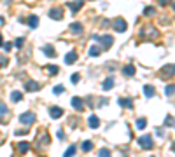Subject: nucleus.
I'll return each instance as SVG.
<instances>
[{
    "label": "nucleus",
    "mask_w": 175,
    "mask_h": 157,
    "mask_svg": "<svg viewBox=\"0 0 175 157\" xmlns=\"http://www.w3.org/2000/svg\"><path fill=\"white\" fill-rule=\"evenodd\" d=\"M74 154H75V147L72 145L70 148H67V152H65V155H63V157H72Z\"/></svg>",
    "instance_id": "nucleus-25"
},
{
    "label": "nucleus",
    "mask_w": 175,
    "mask_h": 157,
    "mask_svg": "<svg viewBox=\"0 0 175 157\" xmlns=\"http://www.w3.org/2000/svg\"><path fill=\"white\" fill-rule=\"evenodd\" d=\"M88 124H90V128H98L100 126V119L96 117V115H90V119H88Z\"/></svg>",
    "instance_id": "nucleus-10"
},
{
    "label": "nucleus",
    "mask_w": 175,
    "mask_h": 157,
    "mask_svg": "<svg viewBox=\"0 0 175 157\" xmlns=\"http://www.w3.org/2000/svg\"><path fill=\"white\" fill-rule=\"evenodd\" d=\"M75 61H77V52H75V51H70L68 54L65 56V63H67V65H74Z\"/></svg>",
    "instance_id": "nucleus-8"
},
{
    "label": "nucleus",
    "mask_w": 175,
    "mask_h": 157,
    "mask_svg": "<svg viewBox=\"0 0 175 157\" xmlns=\"http://www.w3.org/2000/svg\"><path fill=\"white\" fill-rule=\"evenodd\" d=\"M144 94H145L147 98H152V96H154V87H152V86H145V87H144Z\"/></svg>",
    "instance_id": "nucleus-20"
},
{
    "label": "nucleus",
    "mask_w": 175,
    "mask_h": 157,
    "mask_svg": "<svg viewBox=\"0 0 175 157\" xmlns=\"http://www.w3.org/2000/svg\"><path fill=\"white\" fill-rule=\"evenodd\" d=\"M82 30H84V28H82V25H81V23H72V25H70V32H72V33H75V35L82 33Z\"/></svg>",
    "instance_id": "nucleus-12"
},
{
    "label": "nucleus",
    "mask_w": 175,
    "mask_h": 157,
    "mask_svg": "<svg viewBox=\"0 0 175 157\" xmlns=\"http://www.w3.org/2000/svg\"><path fill=\"white\" fill-rule=\"evenodd\" d=\"M72 107L75 108V110H84V99L82 98H79V96H75V98H72Z\"/></svg>",
    "instance_id": "nucleus-5"
},
{
    "label": "nucleus",
    "mask_w": 175,
    "mask_h": 157,
    "mask_svg": "<svg viewBox=\"0 0 175 157\" xmlns=\"http://www.w3.org/2000/svg\"><path fill=\"white\" fill-rule=\"evenodd\" d=\"M53 91H54V94H61V93L65 91V87H63V86H56Z\"/></svg>",
    "instance_id": "nucleus-27"
},
{
    "label": "nucleus",
    "mask_w": 175,
    "mask_h": 157,
    "mask_svg": "<svg viewBox=\"0 0 175 157\" xmlns=\"http://www.w3.org/2000/svg\"><path fill=\"white\" fill-rule=\"evenodd\" d=\"M49 114H51L53 119H60V117L63 115V108H60V107H51V108H49Z\"/></svg>",
    "instance_id": "nucleus-7"
},
{
    "label": "nucleus",
    "mask_w": 175,
    "mask_h": 157,
    "mask_svg": "<svg viewBox=\"0 0 175 157\" xmlns=\"http://www.w3.org/2000/svg\"><path fill=\"white\" fill-rule=\"evenodd\" d=\"M138 145H140L142 148H145V150H151V148H152V138H151L149 134L140 136V138H138Z\"/></svg>",
    "instance_id": "nucleus-3"
},
{
    "label": "nucleus",
    "mask_w": 175,
    "mask_h": 157,
    "mask_svg": "<svg viewBox=\"0 0 175 157\" xmlns=\"http://www.w3.org/2000/svg\"><path fill=\"white\" fill-rule=\"evenodd\" d=\"M112 87H114V79H112V77H109V79L103 82V91H110Z\"/></svg>",
    "instance_id": "nucleus-17"
},
{
    "label": "nucleus",
    "mask_w": 175,
    "mask_h": 157,
    "mask_svg": "<svg viewBox=\"0 0 175 157\" xmlns=\"http://www.w3.org/2000/svg\"><path fill=\"white\" fill-rule=\"evenodd\" d=\"M81 148L84 150V152H91L93 150V143L88 140V141H82V145H81Z\"/></svg>",
    "instance_id": "nucleus-18"
},
{
    "label": "nucleus",
    "mask_w": 175,
    "mask_h": 157,
    "mask_svg": "<svg viewBox=\"0 0 175 157\" xmlns=\"http://www.w3.org/2000/svg\"><path fill=\"white\" fill-rule=\"evenodd\" d=\"M112 26H114V30H116L117 33H123V32H126V28H128V25H126V21H124V19H121V18H117V19H114V23H112Z\"/></svg>",
    "instance_id": "nucleus-2"
},
{
    "label": "nucleus",
    "mask_w": 175,
    "mask_h": 157,
    "mask_svg": "<svg viewBox=\"0 0 175 157\" xmlns=\"http://www.w3.org/2000/svg\"><path fill=\"white\" fill-rule=\"evenodd\" d=\"M119 103H121V107L133 108V103H131V99H130V98H121V99H119Z\"/></svg>",
    "instance_id": "nucleus-16"
},
{
    "label": "nucleus",
    "mask_w": 175,
    "mask_h": 157,
    "mask_svg": "<svg viewBox=\"0 0 175 157\" xmlns=\"http://www.w3.org/2000/svg\"><path fill=\"white\" fill-rule=\"evenodd\" d=\"M28 25H30L32 28H37V26H39V18H37V16H30V18H28Z\"/></svg>",
    "instance_id": "nucleus-19"
},
{
    "label": "nucleus",
    "mask_w": 175,
    "mask_h": 157,
    "mask_svg": "<svg viewBox=\"0 0 175 157\" xmlns=\"http://www.w3.org/2000/svg\"><path fill=\"white\" fill-rule=\"evenodd\" d=\"M158 2H159V5H168L170 0H158Z\"/></svg>",
    "instance_id": "nucleus-35"
},
{
    "label": "nucleus",
    "mask_w": 175,
    "mask_h": 157,
    "mask_svg": "<svg viewBox=\"0 0 175 157\" xmlns=\"http://www.w3.org/2000/svg\"><path fill=\"white\" fill-rule=\"evenodd\" d=\"M4 49H6V51H11V49H12V44H11V42L4 44Z\"/></svg>",
    "instance_id": "nucleus-34"
},
{
    "label": "nucleus",
    "mask_w": 175,
    "mask_h": 157,
    "mask_svg": "<svg viewBox=\"0 0 175 157\" xmlns=\"http://www.w3.org/2000/svg\"><path fill=\"white\" fill-rule=\"evenodd\" d=\"M165 124H166V126H173V119H172V115H168V117H166Z\"/></svg>",
    "instance_id": "nucleus-32"
},
{
    "label": "nucleus",
    "mask_w": 175,
    "mask_h": 157,
    "mask_svg": "<svg viewBox=\"0 0 175 157\" xmlns=\"http://www.w3.org/2000/svg\"><path fill=\"white\" fill-rule=\"evenodd\" d=\"M23 44H25V38H18V40H16V44H14V45H16V47H18V49H21V47H23Z\"/></svg>",
    "instance_id": "nucleus-29"
},
{
    "label": "nucleus",
    "mask_w": 175,
    "mask_h": 157,
    "mask_svg": "<svg viewBox=\"0 0 175 157\" xmlns=\"http://www.w3.org/2000/svg\"><path fill=\"white\" fill-rule=\"evenodd\" d=\"M135 72H137V70H135V67L131 65V63H130V65H126V67L123 68V73H124L126 77H133V75H135Z\"/></svg>",
    "instance_id": "nucleus-9"
},
{
    "label": "nucleus",
    "mask_w": 175,
    "mask_h": 157,
    "mask_svg": "<svg viewBox=\"0 0 175 157\" xmlns=\"http://www.w3.org/2000/svg\"><path fill=\"white\" fill-rule=\"evenodd\" d=\"M48 70H49V73H53V75H56V73L60 72V68H58V67H54V65H49V67H48Z\"/></svg>",
    "instance_id": "nucleus-26"
},
{
    "label": "nucleus",
    "mask_w": 175,
    "mask_h": 157,
    "mask_svg": "<svg viewBox=\"0 0 175 157\" xmlns=\"http://www.w3.org/2000/svg\"><path fill=\"white\" fill-rule=\"evenodd\" d=\"M58 138L63 140V138H65V133H63V131H58Z\"/></svg>",
    "instance_id": "nucleus-36"
},
{
    "label": "nucleus",
    "mask_w": 175,
    "mask_h": 157,
    "mask_svg": "<svg viewBox=\"0 0 175 157\" xmlns=\"http://www.w3.org/2000/svg\"><path fill=\"white\" fill-rule=\"evenodd\" d=\"M40 89V84L35 82V80H28L26 82V91H39Z\"/></svg>",
    "instance_id": "nucleus-13"
},
{
    "label": "nucleus",
    "mask_w": 175,
    "mask_h": 157,
    "mask_svg": "<svg viewBox=\"0 0 175 157\" xmlns=\"http://www.w3.org/2000/svg\"><path fill=\"white\" fill-rule=\"evenodd\" d=\"M49 16H51L53 19H61V18H63V9H61V7H58V9L54 7V9L49 11Z\"/></svg>",
    "instance_id": "nucleus-6"
},
{
    "label": "nucleus",
    "mask_w": 175,
    "mask_h": 157,
    "mask_svg": "<svg viewBox=\"0 0 175 157\" xmlns=\"http://www.w3.org/2000/svg\"><path fill=\"white\" fill-rule=\"evenodd\" d=\"M18 150H19L21 154H26V152L30 150V143H28V141H19V143H18Z\"/></svg>",
    "instance_id": "nucleus-14"
},
{
    "label": "nucleus",
    "mask_w": 175,
    "mask_h": 157,
    "mask_svg": "<svg viewBox=\"0 0 175 157\" xmlns=\"http://www.w3.org/2000/svg\"><path fill=\"white\" fill-rule=\"evenodd\" d=\"M4 45V38H2V35H0V47Z\"/></svg>",
    "instance_id": "nucleus-37"
},
{
    "label": "nucleus",
    "mask_w": 175,
    "mask_h": 157,
    "mask_svg": "<svg viewBox=\"0 0 175 157\" xmlns=\"http://www.w3.org/2000/svg\"><path fill=\"white\" fill-rule=\"evenodd\" d=\"M98 157H110V150L109 148H102L98 152Z\"/></svg>",
    "instance_id": "nucleus-24"
},
{
    "label": "nucleus",
    "mask_w": 175,
    "mask_h": 157,
    "mask_svg": "<svg viewBox=\"0 0 175 157\" xmlns=\"http://www.w3.org/2000/svg\"><path fill=\"white\" fill-rule=\"evenodd\" d=\"M21 98H23V94H21L19 91H14V93L11 94V99H12V101H21Z\"/></svg>",
    "instance_id": "nucleus-22"
},
{
    "label": "nucleus",
    "mask_w": 175,
    "mask_h": 157,
    "mask_svg": "<svg viewBox=\"0 0 175 157\" xmlns=\"http://www.w3.org/2000/svg\"><path fill=\"white\" fill-rule=\"evenodd\" d=\"M42 51H44V54L49 56V58H54V56H56V51H54L51 45H44V47H42Z\"/></svg>",
    "instance_id": "nucleus-11"
},
{
    "label": "nucleus",
    "mask_w": 175,
    "mask_h": 157,
    "mask_svg": "<svg viewBox=\"0 0 175 157\" xmlns=\"http://www.w3.org/2000/svg\"><path fill=\"white\" fill-rule=\"evenodd\" d=\"M0 114H7V107H6V105H0Z\"/></svg>",
    "instance_id": "nucleus-33"
},
{
    "label": "nucleus",
    "mask_w": 175,
    "mask_h": 157,
    "mask_svg": "<svg viewBox=\"0 0 175 157\" xmlns=\"http://www.w3.org/2000/svg\"><path fill=\"white\" fill-rule=\"evenodd\" d=\"M19 121H21L23 124H28V126H30V124L35 122V115H33L32 112H26V114H23V115L19 117Z\"/></svg>",
    "instance_id": "nucleus-4"
},
{
    "label": "nucleus",
    "mask_w": 175,
    "mask_h": 157,
    "mask_svg": "<svg viewBox=\"0 0 175 157\" xmlns=\"http://www.w3.org/2000/svg\"><path fill=\"white\" fill-rule=\"evenodd\" d=\"M165 94H166V96H172V94H173V86H168V87L165 89Z\"/></svg>",
    "instance_id": "nucleus-30"
},
{
    "label": "nucleus",
    "mask_w": 175,
    "mask_h": 157,
    "mask_svg": "<svg viewBox=\"0 0 175 157\" xmlns=\"http://www.w3.org/2000/svg\"><path fill=\"white\" fill-rule=\"evenodd\" d=\"M93 38H95V40H98V42H102V47H103V49H109V47L112 45V42H114L112 35H103V37L93 35Z\"/></svg>",
    "instance_id": "nucleus-1"
},
{
    "label": "nucleus",
    "mask_w": 175,
    "mask_h": 157,
    "mask_svg": "<svg viewBox=\"0 0 175 157\" xmlns=\"http://www.w3.org/2000/svg\"><path fill=\"white\" fill-rule=\"evenodd\" d=\"M144 14H145V16H151V14H154V7H145Z\"/></svg>",
    "instance_id": "nucleus-28"
},
{
    "label": "nucleus",
    "mask_w": 175,
    "mask_h": 157,
    "mask_svg": "<svg viewBox=\"0 0 175 157\" xmlns=\"http://www.w3.org/2000/svg\"><path fill=\"white\" fill-rule=\"evenodd\" d=\"M145 126H147V121H145V119H144V117H142V119H138V121H137V129H144V128H145Z\"/></svg>",
    "instance_id": "nucleus-23"
},
{
    "label": "nucleus",
    "mask_w": 175,
    "mask_h": 157,
    "mask_svg": "<svg viewBox=\"0 0 175 157\" xmlns=\"http://www.w3.org/2000/svg\"><path fill=\"white\" fill-rule=\"evenodd\" d=\"M100 49H98V45H91V49H90V56H100Z\"/></svg>",
    "instance_id": "nucleus-21"
},
{
    "label": "nucleus",
    "mask_w": 175,
    "mask_h": 157,
    "mask_svg": "<svg viewBox=\"0 0 175 157\" xmlns=\"http://www.w3.org/2000/svg\"><path fill=\"white\" fill-rule=\"evenodd\" d=\"M82 4H84V0H75L74 4H68V7H70V9H72L74 12H77V11H79V9L82 7Z\"/></svg>",
    "instance_id": "nucleus-15"
},
{
    "label": "nucleus",
    "mask_w": 175,
    "mask_h": 157,
    "mask_svg": "<svg viewBox=\"0 0 175 157\" xmlns=\"http://www.w3.org/2000/svg\"><path fill=\"white\" fill-rule=\"evenodd\" d=\"M79 80H81V77H79V73H74V75H72V82H74V84H77Z\"/></svg>",
    "instance_id": "nucleus-31"
}]
</instances>
